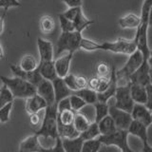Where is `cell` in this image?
Returning <instances> with one entry per match:
<instances>
[{
	"label": "cell",
	"instance_id": "cell-1",
	"mask_svg": "<svg viewBox=\"0 0 152 152\" xmlns=\"http://www.w3.org/2000/svg\"><path fill=\"white\" fill-rule=\"evenodd\" d=\"M151 9L152 0H144L140 15V24L137 27L136 35L133 39L137 46V50L142 52L145 60H150L151 58V50L148 45V28Z\"/></svg>",
	"mask_w": 152,
	"mask_h": 152
},
{
	"label": "cell",
	"instance_id": "cell-2",
	"mask_svg": "<svg viewBox=\"0 0 152 152\" xmlns=\"http://www.w3.org/2000/svg\"><path fill=\"white\" fill-rule=\"evenodd\" d=\"M37 137L51 138L56 140L58 136L57 131V108L56 104H50L45 108V115L43 119L41 126L38 130L34 131Z\"/></svg>",
	"mask_w": 152,
	"mask_h": 152
},
{
	"label": "cell",
	"instance_id": "cell-3",
	"mask_svg": "<svg viewBox=\"0 0 152 152\" xmlns=\"http://www.w3.org/2000/svg\"><path fill=\"white\" fill-rule=\"evenodd\" d=\"M3 85L10 89L13 98H28L36 94V87L19 77L0 76Z\"/></svg>",
	"mask_w": 152,
	"mask_h": 152
},
{
	"label": "cell",
	"instance_id": "cell-4",
	"mask_svg": "<svg viewBox=\"0 0 152 152\" xmlns=\"http://www.w3.org/2000/svg\"><path fill=\"white\" fill-rule=\"evenodd\" d=\"M82 37V33L78 31L62 32L56 43V51L54 52V57L59 56L65 51L74 53L75 51L80 50V41Z\"/></svg>",
	"mask_w": 152,
	"mask_h": 152
},
{
	"label": "cell",
	"instance_id": "cell-5",
	"mask_svg": "<svg viewBox=\"0 0 152 152\" xmlns=\"http://www.w3.org/2000/svg\"><path fill=\"white\" fill-rule=\"evenodd\" d=\"M144 56L139 50H136L132 54L129 55V58L126 61L125 66L121 69L116 70V80L117 84L123 81V83L120 86H124L129 83L128 78L129 76L134 72V71L139 68L144 62Z\"/></svg>",
	"mask_w": 152,
	"mask_h": 152
},
{
	"label": "cell",
	"instance_id": "cell-6",
	"mask_svg": "<svg viewBox=\"0 0 152 152\" xmlns=\"http://www.w3.org/2000/svg\"><path fill=\"white\" fill-rule=\"evenodd\" d=\"M137 50L134 40H128L119 37L115 41H106L100 43V50L110 51L113 53L130 55Z\"/></svg>",
	"mask_w": 152,
	"mask_h": 152
},
{
	"label": "cell",
	"instance_id": "cell-7",
	"mask_svg": "<svg viewBox=\"0 0 152 152\" xmlns=\"http://www.w3.org/2000/svg\"><path fill=\"white\" fill-rule=\"evenodd\" d=\"M128 135L129 134H128L127 130L117 129L115 132H113L109 135L99 136L97 139L101 142L102 145L107 146L114 145L118 147V148H120L122 152H135L130 148V146L127 142Z\"/></svg>",
	"mask_w": 152,
	"mask_h": 152
},
{
	"label": "cell",
	"instance_id": "cell-8",
	"mask_svg": "<svg viewBox=\"0 0 152 152\" xmlns=\"http://www.w3.org/2000/svg\"><path fill=\"white\" fill-rule=\"evenodd\" d=\"M130 83L124 86H117L115 95V104H113V106L116 108L121 109V110L126 111V112H131L132 107L134 106V102L130 96Z\"/></svg>",
	"mask_w": 152,
	"mask_h": 152
},
{
	"label": "cell",
	"instance_id": "cell-9",
	"mask_svg": "<svg viewBox=\"0 0 152 152\" xmlns=\"http://www.w3.org/2000/svg\"><path fill=\"white\" fill-rule=\"evenodd\" d=\"M150 69V60H144L142 65L129 76L128 78L129 83L142 86V87L151 85Z\"/></svg>",
	"mask_w": 152,
	"mask_h": 152
},
{
	"label": "cell",
	"instance_id": "cell-10",
	"mask_svg": "<svg viewBox=\"0 0 152 152\" xmlns=\"http://www.w3.org/2000/svg\"><path fill=\"white\" fill-rule=\"evenodd\" d=\"M108 115L112 118L117 129L127 130L132 122V117L129 112L116 108L113 104L108 106Z\"/></svg>",
	"mask_w": 152,
	"mask_h": 152
},
{
	"label": "cell",
	"instance_id": "cell-11",
	"mask_svg": "<svg viewBox=\"0 0 152 152\" xmlns=\"http://www.w3.org/2000/svg\"><path fill=\"white\" fill-rule=\"evenodd\" d=\"M132 120L137 121L142 124L146 127L150 126L152 123V114L151 109L147 108L145 104H134L132 107V110L130 112Z\"/></svg>",
	"mask_w": 152,
	"mask_h": 152
},
{
	"label": "cell",
	"instance_id": "cell-12",
	"mask_svg": "<svg viewBox=\"0 0 152 152\" xmlns=\"http://www.w3.org/2000/svg\"><path fill=\"white\" fill-rule=\"evenodd\" d=\"M10 69H11L12 74L15 76V77H19L23 80L27 81V82L31 83L33 86H36L41 82V80L43 79L42 76L39 73V70H38V68L31 71V72H26V71H23L22 69H20V68L18 66V65H11L10 66Z\"/></svg>",
	"mask_w": 152,
	"mask_h": 152
},
{
	"label": "cell",
	"instance_id": "cell-13",
	"mask_svg": "<svg viewBox=\"0 0 152 152\" xmlns=\"http://www.w3.org/2000/svg\"><path fill=\"white\" fill-rule=\"evenodd\" d=\"M36 93L45 100L48 106L55 104L53 86L51 81L42 79L41 82L36 86Z\"/></svg>",
	"mask_w": 152,
	"mask_h": 152
},
{
	"label": "cell",
	"instance_id": "cell-14",
	"mask_svg": "<svg viewBox=\"0 0 152 152\" xmlns=\"http://www.w3.org/2000/svg\"><path fill=\"white\" fill-rule=\"evenodd\" d=\"M73 55L74 53L72 52H66L65 55L57 57V59L54 60V68L59 78H64L66 75L69 73V68Z\"/></svg>",
	"mask_w": 152,
	"mask_h": 152
},
{
	"label": "cell",
	"instance_id": "cell-15",
	"mask_svg": "<svg viewBox=\"0 0 152 152\" xmlns=\"http://www.w3.org/2000/svg\"><path fill=\"white\" fill-rule=\"evenodd\" d=\"M37 48L40 57L39 63L54 60V48L50 41L39 37L37 39Z\"/></svg>",
	"mask_w": 152,
	"mask_h": 152
},
{
	"label": "cell",
	"instance_id": "cell-16",
	"mask_svg": "<svg viewBox=\"0 0 152 152\" xmlns=\"http://www.w3.org/2000/svg\"><path fill=\"white\" fill-rule=\"evenodd\" d=\"M147 128L148 127H146L142 124L132 120L130 126L127 129V132L128 134H131L133 136L139 138L142 144V147H146V146H150V144L148 142V137H147Z\"/></svg>",
	"mask_w": 152,
	"mask_h": 152
},
{
	"label": "cell",
	"instance_id": "cell-17",
	"mask_svg": "<svg viewBox=\"0 0 152 152\" xmlns=\"http://www.w3.org/2000/svg\"><path fill=\"white\" fill-rule=\"evenodd\" d=\"M47 107L48 104L46 103V101L37 93L31 97L26 98L25 108L28 115L33 113H38L39 111L43 110V109H45Z\"/></svg>",
	"mask_w": 152,
	"mask_h": 152
},
{
	"label": "cell",
	"instance_id": "cell-18",
	"mask_svg": "<svg viewBox=\"0 0 152 152\" xmlns=\"http://www.w3.org/2000/svg\"><path fill=\"white\" fill-rule=\"evenodd\" d=\"M41 147L42 145L39 142V137L33 134L21 141L19 144L18 152H39Z\"/></svg>",
	"mask_w": 152,
	"mask_h": 152
},
{
	"label": "cell",
	"instance_id": "cell-19",
	"mask_svg": "<svg viewBox=\"0 0 152 152\" xmlns=\"http://www.w3.org/2000/svg\"><path fill=\"white\" fill-rule=\"evenodd\" d=\"M52 86H53V91H54V98H55V104L58 103L60 100L69 97L71 94H73V91L66 87L63 78L57 77L52 81Z\"/></svg>",
	"mask_w": 152,
	"mask_h": 152
},
{
	"label": "cell",
	"instance_id": "cell-20",
	"mask_svg": "<svg viewBox=\"0 0 152 152\" xmlns=\"http://www.w3.org/2000/svg\"><path fill=\"white\" fill-rule=\"evenodd\" d=\"M116 88H117L116 69H115V66H113V68H112V73H111L110 85L108 86V88L104 90V91L97 93V101L98 102H103V103H107L109 101V99L114 97Z\"/></svg>",
	"mask_w": 152,
	"mask_h": 152
},
{
	"label": "cell",
	"instance_id": "cell-21",
	"mask_svg": "<svg viewBox=\"0 0 152 152\" xmlns=\"http://www.w3.org/2000/svg\"><path fill=\"white\" fill-rule=\"evenodd\" d=\"M129 91H130V96L135 104H141L146 106L147 91H146L145 87L135 85V84H130Z\"/></svg>",
	"mask_w": 152,
	"mask_h": 152
},
{
	"label": "cell",
	"instance_id": "cell-22",
	"mask_svg": "<svg viewBox=\"0 0 152 152\" xmlns=\"http://www.w3.org/2000/svg\"><path fill=\"white\" fill-rule=\"evenodd\" d=\"M38 70L42 76L43 79L53 81L58 76L56 74V70L54 68V60L52 61H47V62H41L38 65Z\"/></svg>",
	"mask_w": 152,
	"mask_h": 152
},
{
	"label": "cell",
	"instance_id": "cell-23",
	"mask_svg": "<svg viewBox=\"0 0 152 152\" xmlns=\"http://www.w3.org/2000/svg\"><path fill=\"white\" fill-rule=\"evenodd\" d=\"M97 125H98V129L100 132V136L109 135L117 130L115 124H114L112 118L109 115L103 118L99 123H97Z\"/></svg>",
	"mask_w": 152,
	"mask_h": 152
},
{
	"label": "cell",
	"instance_id": "cell-24",
	"mask_svg": "<svg viewBox=\"0 0 152 152\" xmlns=\"http://www.w3.org/2000/svg\"><path fill=\"white\" fill-rule=\"evenodd\" d=\"M72 22H73L75 31H78L81 33H82L88 27L94 24V20H90V19H88L85 15L83 12V10H80Z\"/></svg>",
	"mask_w": 152,
	"mask_h": 152
},
{
	"label": "cell",
	"instance_id": "cell-25",
	"mask_svg": "<svg viewBox=\"0 0 152 152\" xmlns=\"http://www.w3.org/2000/svg\"><path fill=\"white\" fill-rule=\"evenodd\" d=\"M118 24L122 28H137L140 24V16L135 13H127L118 20Z\"/></svg>",
	"mask_w": 152,
	"mask_h": 152
},
{
	"label": "cell",
	"instance_id": "cell-26",
	"mask_svg": "<svg viewBox=\"0 0 152 152\" xmlns=\"http://www.w3.org/2000/svg\"><path fill=\"white\" fill-rule=\"evenodd\" d=\"M38 65H39V63H38L37 59L32 54H26L21 58L18 66L23 71L31 72V71L35 70L38 68Z\"/></svg>",
	"mask_w": 152,
	"mask_h": 152
},
{
	"label": "cell",
	"instance_id": "cell-27",
	"mask_svg": "<svg viewBox=\"0 0 152 152\" xmlns=\"http://www.w3.org/2000/svg\"><path fill=\"white\" fill-rule=\"evenodd\" d=\"M65 152H81L84 141L78 136L74 139H61Z\"/></svg>",
	"mask_w": 152,
	"mask_h": 152
},
{
	"label": "cell",
	"instance_id": "cell-28",
	"mask_svg": "<svg viewBox=\"0 0 152 152\" xmlns=\"http://www.w3.org/2000/svg\"><path fill=\"white\" fill-rule=\"evenodd\" d=\"M91 124L88 117L86 116V114L82 112H75L74 115V120H73V126L75 127V129L79 132V134L81 132H83L89 126V125Z\"/></svg>",
	"mask_w": 152,
	"mask_h": 152
},
{
	"label": "cell",
	"instance_id": "cell-29",
	"mask_svg": "<svg viewBox=\"0 0 152 152\" xmlns=\"http://www.w3.org/2000/svg\"><path fill=\"white\" fill-rule=\"evenodd\" d=\"M55 21L50 15H43L39 20L40 31L44 34H50L55 30Z\"/></svg>",
	"mask_w": 152,
	"mask_h": 152
},
{
	"label": "cell",
	"instance_id": "cell-30",
	"mask_svg": "<svg viewBox=\"0 0 152 152\" xmlns=\"http://www.w3.org/2000/svg\"><path fill=\"white\" fill-rule=\"evenodd\" d=\"M57 131H58V136L61 139H74V138H77L79 136V132L75 129L73 125H57Z\"/></svg>",
	"mask_w": 152,
	"mask_h": 152
},
{
	"label": "cell",
	"instance_id": "cell-31",
	"mask_svg": "<svg viewBox=\"0 0 152 152\" xmlns=\"http://www.w3.org/2000/svg\"><path fill=\"white\" fill-rule=\"evenodd\" d=\"M73 94L82 98L87 104H93L97 102V92L88 88L79 89L77 91H74Z\"/></svg>",
	"mask_w": 152,
	"mask_h": 152
},
{
	"label": "cell",
	"instance_id": "cell-32",
	"mask_svg": "<svg viewBox=\"0 0 152 152\" xmlns=\"http://www.w3.org/2000/svg\"><path fill=\"white\" fill-rule=\"evenodd\" d=\"M74 115L75 112L71 110V109L57 112V125H61V126L73 125Z\"/></svg>",
	"mask_w": 152,
	"mask_h": 152
},
{
	"label": "cell",
	"instance_id": "cell-33",
	"mask_svg": "<svg viewBox=\"0 0 152 152\" xmlns=\"http://www.w3.org/2000/svg\"><path fill=\"white\" fill-rule=\"evenodd\" d=\"M100 136V132L98 129V125L96 123H91L89 125V126L83 132H81L79 134V137L82 139L84 142L88 141V140H94L97 139Z\"/></svg>",
	"mask_w": 152,
	"mask_h": 152
},
{
	"label": "cell",
	"instance_id": "cell-34",
	"mask_svg": "<svg viewBox=\"0 0 152 152\" xmlns=\"http://www.w3.org/2000/svg\"><path fill=\"white\" fill-rule=\"evenodd\" d=\"M113 66H110L107 62H99L95 66L96 76L99 78H110Z\"/></svg>",
	"mask_w": 152,
	"mask_h": 152
},
{
	"label": "cell",
	"instance_id": "cell-35",
	"mask_svg": "<svg viewBox=\"0 0 152 152\" xmlns=\"http://www.w3.org/2000/svg\"><path fill=\"white\" fill-rule=\"evenodd\" d=\"M94 109H95V118H94V123H99L103 118L108 115V104L107 103H103V102H96L93 104Z\"/></svg>",
	"mask_w": 152,
	"mask_h": 152
},
{
	"label": "cell",
	"instance_id": "cell-36",
	"mask_svg": "<svg viewBox=\"0 0 152 152\" xmlns=\"http://www.w3.org/2000/svg\"><path fill=\"white\" fill-rule=\"evenodd\" d=\"M79 49L87 50V51H96L100 50V43L94 41V40H90L88 38L82 37L80 41V47Z\"/></svg>",
	"mask_w": 152,
	"mask_h": 152
},
{
	"label": "cell",
	"instance_id": "cell-37",
	"mask_svg": "<svg viewBox=\"0 0 152 152\" xmlns=\"http://www.w3.org/2000/svg\"><path fill=\"white\" fill-rule=\"evenodd\" d=\"M69 98V104H70V108L71 110L74 112H79L81 111V109L84 108V107L87 106V104L84 101L82 98H80L79 96L75 94H71Z\"/></svg>",
	"mask_w": 152,
	"mask_h": 152
},
{
	"label": "cell",
	"instance_id": "cell-38",
	"mask_svg": "<svg viewBox=\"0 0 152 152\" xmlns=\"http://www.w3.org/2000/svg\"><path fill=\"white\" fill-rule=\"evenodd\" d=\"M101 142L98 139L85 141L81 152H99L100 148H101Z\"/></svg>",
	"mask_w": 152,
	"mask_h": 152
},
{
	"label": "cell",
	"instance_id": "cell-39",
	"mask_svg": "<svg viewBox=\"0 0 152 152\" xmlns=\"http://www.w3.org/2000/svg\"><path fill=\"white\" fill-rule=\"evenodd\" d=\"M13 96L12 92L10 91V89L6 87L5 85H3L0 88V107H2L5 104H7L11 102H13Z\"/></svg>",
	"mask_w": 152,
	"mask_h": 152
},
{
	"label": "cell",
	"instance_id": "cell-40",
	"mask_svg": "<svg viewBox=\"0 0 152 152\" xmlns=\"http://www.w3.org/2000/svg\"><path fill=\"white\" fill-rule=\"evenodd\" d=\"M12 107H13V102H11L5 104L2 107H0V123L6 124L10 121Z\"/></svg>",
	"mask_w": 152,
	"mask_h": 152
},
{
	"label": "cell",
	"instance_id": "cell-41",
	"mask_svg": "<svg viewBox=\"0 0 152 152\" xmlns=\"http://www.w3.org/2000/svg\"><path fill=\"white\" fill-rule=\"evenodd\" d=\"M59 22H60V27L62 32H72L75 31V28L73 26V22L66 19L65 16L62 15V13L58 14Z\"/></svg>",
	"mask_w": 152,
	"mask_h": 152
},
{
	"label": "cell",
	"instance_id": "cell-42",
	"mask_svg": "<svg viewBox=\"0 0 152 152\" xmlns=\"http://www.w3.org/2000/svg\"><path fill=\"white\" fill-rule=\"evenodd\" d=\"M55 145L54 146L50 147V148H46V147L42 146L39 152H65L63 145H62V141L60 137H57L55 140Z\"/></svg>",
	"mask_w": 152,
	"mask_h": 152
},
{
	"label": "cell",
	"instance_id": "cell-43",
	"mask_svg": "<svg viewBox=\"0 0 152 152\" xmlns=\"http://www.w3.org/2000/svg\"><path fill=\"white\" fill-rule=\"evenodd\" d=\"M64 82L66 86L68 87L71 91H77V87H76V83H75V75L72 73H69L68 75H66L63 78Z\"/></svg>",
	"mask_w": 152,
	"mask_h": 152
},
{
	"label": "cell",
	"instance_id": "cell-44",
	"mask_svg": "<svg viewBox=\"0 0 152 152\" xmlns=\"http://www.w3.org/2000/svg\"><path fill=\"white\" fill-rule=\"evenodd\" d=\"M17 7H21V3L18 0H0V8L4 9V11Z\"/></svg>",
	"mask_w": 152,
	"mask_h": 152
},
{
	"label": "cell",
	"instance_id": "cell-45",
	"mask_svg": "<svg viewBox=\"0 0 152 152\" xmlns=\"http://www.w3.org/2000/svg\"><path fill=\"white\" fill-rule=\"evenodd\" d=\"M80 10H82V7H75V8H69L66 12H62V15L65 16L66 19H69L70 21H73L75 16L77 15Z\"/></svg>",
	"mask_w": 152,
	"mask_h": 152
},
{
	"label": "cell",
	"instance_id": "cell-46",
	"mask_svg": "<svg viewBox=\"0 0 152 152\" xmlns=\"http://www.w3.org/2000/svg\"><path fill=\"white\" fill-rule=\"evenodd\" d=\"M56 108H57V112L63 111V110H68L70 108V104H69V98L66 97L60 100L58 103H56Z\"/></svg>",
	"mask_w": 152,
	"mask_h": 152
},
{
	"label": "cell",
	"instance_id": "cell-47",
	"mask_svg": "<svg viewBox=\"0 0 152 152\" xmlns=\"http://www.w3.org/2000/svg\"><path fill=\"white\" fill-rule=\"evenodd\" d=\"M75 83L78 90L88 88V79L83 75H75Z\"/></svg>",
	"mask_w": 152,
	"mask_h": 152
},
{
	"label": "cell",
	"instance_id": "cell-48",
	"mask_svg": "<svg viewBox=\"0 0 152 152\" xmlns=\"http://www.w3.org/2000/svg\"><path fill=\"white\" fill-rule=\"evenodd\" d=\"M69 8L82 7L83 0H62Z\"/></svg>",
	"mask_w": 152,
	"mask_h": 152
},
{
	"label": "cell",
	"instance_id": "cell-49",
	"mask_svg": "<svg viewBox=\"0 0 152 152\" xmlns=\"http://www.w3.org/2000/svg\"><path fill=\"white\" fill-rule=\"evenodd\" d=\"M30 119H31V125L32 126H37L38 125H39L40 123V115L38 113H33V114H31L30 115Z\"/></svg>",
	"mask_w": 152,
	"mask_h": 152
},
{
	"label": "cell",
	"instance_id": "cell-50",
	"mask_svg": "<svg viewBox=\"0 0 152 152\" xmlns=\"http://www.w3.org/2000/svg\"><path fill=\"white\" fill-rule=\"evenodd\" d=\"M6 13H7V11H4V13L0 16V36L2 35L4 28H5V16H6Z\"/></svg>",
	"mask_w": 152,
	"mask_h": 152
},
{
	"label": "cell",
	"instance_id": "cell-51",
	"mask_svg": "<svg viewBox=\"0 0 152 152\" xmlns=\"http://www.w3.org/2000/svg\"><path fill=\"white\" fill-rule=\"evenodd\" d=\"M6 55H5V50H4V48L1 44V42H0V60H4Z\"/></svg>",
	"mask_w": 152,
	"mask_h": 152
}]
</instances>
